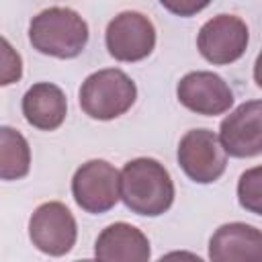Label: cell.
<instances>
[{"mask_svg": "<svg viewBox=\"0 0 262 262\" xmlns=\"http://www.w3.org/2000/svg\"><path fill=\"white\" fill-rule=\"evenodd\" d=\"M121 201L137 215H164L174 203V182L154 158H135L121 170Z\"/></svg>", "mask_w": 262, "mask_h": 262, "instance_id": "cell-1", "label": "cell"}, {"mask_svg": "<svg viewBox=\"0 0 262 262\" xmlns=\"http://www.w3.org/2000/svg\"><path fill=\"white\" fill-rule=\"evenodd\" d=\"M33 49L57 59L78 57L88 43V25L72 8L51 6L33 16L29 25Z\"/></svg>", "mask_w": 262, "mask_h": 262, "instance_id": "cell-2", "label": "cell"}, {"mask_svg": "<svg viewBox=\"0 0 262 262\" xmlns=\"http://www.w3.org/2000/svg\"><path fill=\"white\" fill-rule=\"evenodd\" d=\"M80 106L96 121H111L125 115L135 98V82L117 68H106L90 74L80 86Z\"/></svg>", "mask_w": 262, "mask_h": 262, "instance_id": "cell-3", "label": "cell"}, {"mask_svg": "<svg viewBox=\"0 0 262 262\" xmlns=\"http://www.w3.org/2000/svg\"><path fill=\"white\" fill-rule=\"evenodd\" d=\"M72 194L86 213H106L121 199V172L106 160H88L72 178Z\"/></svg>", "mask_w": 262, "mask_h": 262, "instance_id": "cell-4", "label": "cell"}, {"mask_svg": "<svg viewBox=\"0 0 262 262\" xmlns=\"http://www.w3.org/2000/svg\"><path fill=\"white\" fill-rule=\"evenodd\" d=\"M178 164L190 180L211 184L225 172L227 154L211 129H190L178 143Z\"/></svg>", "mask_w": 262, "mask_h": 262, "instance_id": "cell-5", "label": "cell"}, {"mask_svg": "<svg viewBox=\"0 0 262 262\" xmlns=\"http://www.w3.org/2000/svg\"><path fill=\"white\" fill-rule=\"evenodd\" d=\"M29 237L39 252L47 256H63L76 244L78 225L63 203L49 201L33 211L29 219Z\"/></svg>", "mask_w": 262, "mask_h": 262, "instance_id": "cell-6", "label": "cell"}, {"mask_svg": "<svg viewBox=\"0 0 262 262\" xmlns=\"http://www.w3.org/2000/svg\"><path fill=\"white\" fill-rule=\"evenodd\" d=\"M248 39V27L239 16L217 14L201 27L196 35V47L207 61L215 66H227L246 53Z\"/></svg>", "mask_w": 262, "mask_h": 262, "instance_id": "cell-7", "label": "cell"}, {"mask_svg": "<svg viewBox=\"0 0 262 262\" xmlns=\"http://www.w3.org/2000/svg\"><path fill=\"white\" fill-rule=\"evenodd\" d=\"M108 53L119 61L145 59L156 47V29L151 20L135 10L117 14L104 33Z\"/></svg>", "mask_w": 262, "mask_h": 262, "instance_id": "cell-8", "label": "cell"}, {"mask_svg": "<svg viewBox=\"0 0 262 262\" xmlns=\"http://www.w3.org/2000/svg\"><path fill=\"white\" fill-rule=\"evenodd\" d=\"M219 141L231 158L262 154V100H248L233 108L219 125Z\"/></svg>", "mask_w": 262, "mask_h": 262, "instance_id": "cell-9", "label": "cell"}, {"mask_svg": "<svg viewBox=\"0 0 262 262\" xmlns=\"http://www.w3.org/2000/svg\"><path fill=\"white\" fill-rule=\"evenodd\" d=\"M176 96L182 106L196 115H223L233 104V92L227 82L213 72H188L176 86Z\"/></svg>", "mask_w": 262, "mask_h": 262, "instance_id": "cell-10", "label": "cell"}, {"mask_svg": "<svg viewBox=\"0 0 262 262\" xmlns=\"http://www.w3.org/2000/svg\"><path fill=\"white\" fill-rule=\"evenodd\" d=\"M211 262H262V231L233 221L221 225L209 239Z\"/></svg>", "mask_w": 262, "mask_h": 262, "instance_id": "cell-11", "label": "cell"}, {"mask_svg": "<svg viewBox=\"0 0 262 262\" xmlns=\"http://www.w3.org/2000/svg\"><path fill=\"white\" fill-rule=\"evenodd\" d=\"M149 239L131 223L117 221L104 227L94 242L96 262H147Z\"/></svg>", "mask_w": 262, "mask_h": 262, "instance_id": "cell-12", "label": "cell"}, {"mask_svg": "<svg viewBox=\"0 0 262 262\" xmlns=\"http://www.w3.org/2000/svg\"><path fill=\"white\" fill-rule=\"evenodd\" d=\"M23 115L29 125L41 131H53L66 121V94L51 82H37L23 96Z\"/></svg>", "mask_w": 262, "mask_h": 262, "instance_id": "cell-13", "label": "cell"}, {"mask_svg": "<svg viewBox=\"0 0 262 262\" xmlns=\"http://www.w3.org/2000/svg\"><path fill=\"white\" fill-rule=\"evenodd\" d=\"M31 149L27 139L12 127H0V178L18 180L29 174Z\"/></svg>", "mask_w": 262, "mask_h": 262, "instance_id": "cell-14", "label": "cell"}, {"mask_svg": "<svg viewBox=\"0 0 262 262\" xmlns=\"http://www.w3.org/2000/svg\"><path fill=\"white\" fill-rule=\"evenodd\" d=\"M237 201L242 209L262 217V166L242 172L237 180Z\"/></svg>", "mask_w": 262, "mask_h": 262, "instance_id": "cell-15", "label": "cell"}, {"mask_svg": "<svg viewBox=\"0 0 262 262\" xmlns=\"http://www.w3.org/2000/svg\"><path fill=\"white\" fill-rule=\"evenodd\" d=\"M23 74V61L20 55L10 47L6 39H2V86H8L16 82Z\"/></svg>", "mask_w": 262, "mask_h": 262, "instance_id": "cell-16", "label": "cell"}, {"mask_svg": "<svg viewBox=\"0 0 262 262\" xmlns=\"http://www.w3.org/2000/svg\"><path fill=\"white\" fill-rule=\"evenodd\" d=\"M162 6H164V8H168V10H172L174 14H180V16H188V14H192V12H199V10H203V8L207 6V2H203V4H194V2H180V4H172V2H166V0H162Z\"/></svg>", "mask_w": 262, "mask_h": 262, "instance_id": "cell-17", "label": "cell"}, {"mask_svg": "<svg viewBox=\"0 0 262 262\" xmlns=\"http://www.w3.org/2000/svg\"><path fill=\"white\" fill-rule=\"evenodd\" d=\"M158 262H205L201 256L192 254V252H186V250H174V252H168L164 254L162 258H158Z\"/></svg>", "mask_w": 262, "mask_h": 262, "instance_id": "cell-18", "label": "cell"}, {"mask_svg": "<svg viewBox=\"0 0 262 262\" xmlns=\"http://www.w3.org/2000/svg\"><path fill=\"white\" fill-rule=\"evenodd\" d=\"M254 80H256V84L262 88V51L258 53L256 63H254Z\"/></svg>", "mask_w": 262, "mask_h": 262, "instance_id": "cell-19", "label": "cell"}, {"mask_svg": "<svg viewBox=\"0 0 262 262\" xmlns=\"http://www.w3.org/2000/svg\"><path fill=\"white\" fill-rule=\"evenodd\" d=\"M76 262H96V260H88V258H86V260H76Z\"/></svg>", "mask_w": 262, "mask_h": 262, "instance_id": "cell-20", "label": "cell"}]
</instances>
